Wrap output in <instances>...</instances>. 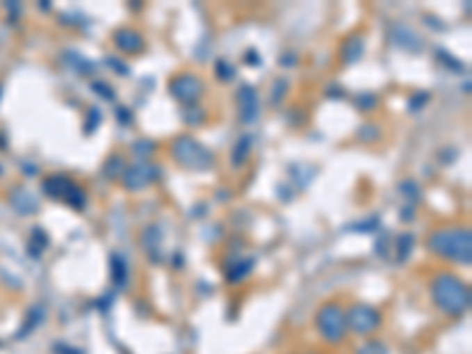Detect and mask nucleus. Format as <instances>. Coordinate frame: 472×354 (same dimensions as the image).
<instances>
[{"instance_id":"14","label":"nucleus","mask_w":472,"mask_h":354,"mask_svg":"<svg viewBox=\"0 0 472 354\" xmlns=\"http://www.w3.org/2000/svg\"><path fill=\"white\" fill-rule=\"evenodd\" d=\"M248 64H260V55L258 52H248V59H246Z\"/></svg>"},{"instance_id":"5","label":"nucleus","mask_w":472,"mask_h":354,"mask_svg":"<svg viewBox=\"0 0 472 354\" xmlns=\"http://www.w3.org/2000/svg\"><path fill=\"white\" fill-rule=\"evenodd\" d=\"M345 323L355 333H371L380 326V312L371 305H355L345 316Z\"/></svg>"},{"instance_id":"8","label":"nucleus","mask_w":472,"mask_h":354,"mask_svg":"<svg viewBox=\"0 0 472 354\" xmlns=\"http://www.w3.org/2000/svg\"><path fill=\"white\" fill-rule=\"evenodd\" d=\"M116 45L121 47L123 52H140L145 47V40L142 35L133 31V29H123V31L116 33Z\"/></svg>"},{"instance_id":"6","label":"nucleus","mask_w":472,"mask_h":354,"mask_svg":"<svg viewBox=\"0 0 472 354\" xmlns=\"http://www.w3.org/2000/svg\"><path fill=\"white\" fill-rule=\"evenodd\" d=\"M170 92L175 95V99L184 102V104H194V102H199V97L203 95V83H201V78H196L191 74H182L170 83Z\"/></svg>"},{"instance_id":"2","label":"nucleus","mask_w":472,"mask_h":354,"mask_svg":"<svg viewBox=\"0 0 472 354\" xmlns=\"http://www.w3.org/2000/svg\"><path fill=\"white\" fill-rule=\"evenodd\" d=\"M430 250L446 260H456L463 265H470V230L468 227H449V230H437L430 236Z\"/></svg>"},{"instance_id":"9","label":"nucleus","mask_w":472,"mask_h":354,"mask_svg":"<svg viewBox=\"0 0 472 354\" xmlns=\"http://www.w3.org/2000/svg\"><path fill=\"white\" fill-rule=\"evenodd\" d=\"M361 52H364V40L359 38V35H352V38H348L345 50H343L345 62H357V59L361 57Z\"/></svg>"},{"instance_id":"4","label":"nucleus","mask_w":472,"mask_h":354,"mask_svg":"<svg viewBox=\"0 0 472 354\" xmlns=\"http://www.w3.org/2000/svg\"><path fill=\"white\" fill-rule=\"evenodd\" d=\"M316 328H319L321 338L328 343H340L345 338L348 331V323H345V314L338 305H326L321 307V312L316 314Z\"/></svg>"},{"instance_id":"1","label":"nucleus","mask_w":472,"mask_h":354,"mask_svg":"<svg viewBox=\"0 0 472 354\" xmlns=\"http://www.w3.org/2000/svg\"><path fill=\"white\" fill-rule=\"evenodd\" d=\"M432 298H434V305H437L444 314H451V316H461L470 307L468 284L451 272H441L432 279Z\"/></svg>"},{"instance_id":"11","label":"nucleus","mask_w":472,"mask_h":354,"mask_svg":"<svg viewBox=\"0 0 472 354\" xmlns=\"http://www.w3.org/2000/svg\"><path fill=\"white\" fill-rule=\"evenodd\" d=\"M111 265H113V269H111V272H113V284H116L118 288H123L125 281H128V269H125V262L118 255H113Z\"/></svg>"},{"instance_id":"12","label":"nucleus","mask_w":472,"mask_h":354,"mask_svg":"<svg viewBox=\"0 0 472 354\" xmlns=\"http://www.w3.org/2000/svg\"><path fill=\"white\" fill-rule=\"evenodd\" d=\"M286 92H288V81H277V86H272V102L274 104H282Z\"/></svg>"},{"instance_id":"10","label":"nucleus","mask_w":472,"mask_h":354,"mask_svg":"<svg viewBox=\"0 0 472 354\" xmlns=\"http://www.w3.org/2000/svg\"><path fill=\"white\" fill-rule=\"evenodd\" d=\"M250 135H246V137H241V140L236 142V147H234V166H243L248 161V152H250Z\"/></svg>"},{"instance_id":"7","label":"nucleus","mask_w":472,"mask_h":354,"mask_svg":"<svg viewBox=\"0 0 472 354\" xmlns=\"http://www.w3.org/2000/svg\"><path fill=\"white\" fill-rule=\"evenodd\" d=\"M238 102V113H241V121L243 123H253L258 118V92L255 88L250 86H241L236 95Z\"/></svg>"},{"instance_id":"13","label":"nucleus","mask_w":472,"mask_h":354,"mask_svg":"<svg viewBox=\"0 0 472 354\" xmlns=\"http://www.w3.org/2000/svg\"><path fill=\"white\" fill-rule=\"evenodd\" d=\"M366 354H385V347L378 345V343H368V347H366Z\"/></svg>"},{"instance_id":"3","label":"nucleus","mask_w":472,"mask_h":354,"mask_svg":"<svg viewBox=\"0 0 472 354\" xmlns=\"http://www.w3.org/2000/svg\"><path fill=\"white\" fill-rule=\"evenodd\" d=\"M172 156H175L177 163L189 168V170H206V168H211L213 163V156L208 154V149L201 147L194 137H180V140H175V144H172Z\"/></svg>"}]
</instances>
